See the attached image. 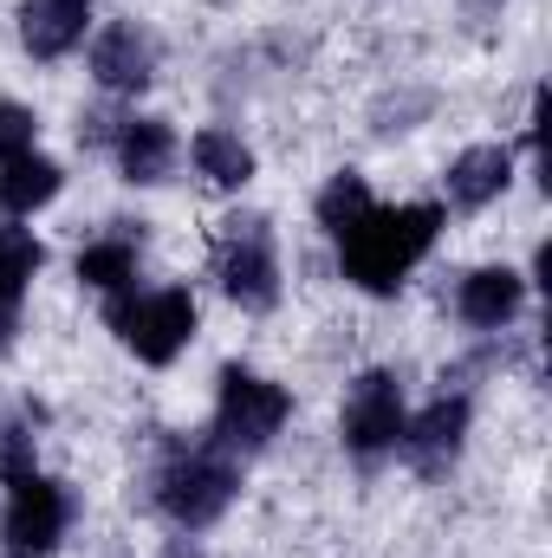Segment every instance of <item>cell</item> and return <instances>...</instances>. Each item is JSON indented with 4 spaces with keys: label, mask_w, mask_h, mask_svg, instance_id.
<instances>
[{
    "label": "cell",
    "mask_w": 552,
    "mask_h": 558,
    "mask_svg": "<svg viewBox=\"0 0 552 558\" xmlns=\"http://www.w3.org/2000/svg\"><path fill=\"white\" fill-rule=\"evenodd\" d=\"M435 234H442V202H404V208H364L345 234H332L338 241V267L351 286H364V292H397L404 279L422 267V254L435 247Z\"/></svg>",
    "instance_id": "6da1fadb"
},
{
    "label": "cell",
    "mask_w": 552,
    "mask_h": 558,
    "mask_svg": "<svg viewBox=\"0 0 552 558\" xmlns=\"http://www.w3.org/2000/svg\"><path fill=\"white\" fill-rule=\"evenodd\" d=\"M241 494V454H228L215 435L176 448L156 474V507L182 526V533H208Z\"/></svg>",
    "instance_id": "7a4b0ae2"
},
{
    "label": "cell",
    "mask_w": 552,
    "mask_h": 558,
    "mask_svg": "<svg viewBox=\"0 0 552 558\" xmlns=\"http://www.w3.org/2000/svg\"><path fill=\"white\" fill-rule=\"evenodd\" d=\"M105 318H111L118 344L137 364H176L182 344L195 338V299H189V286H149V292L131 286V292H111Z\"/></svg>",
    "instance_id": "3957f363"
},
{
    "label": "cell",
    "mask_w": 552,
    "mask_h": 558,
    "mask_svg": "<svg viewBox=\"0 0 552 558\" xmlns=\"http://www.w3.org/2000/svg\"><path fill=\"white\" fill-rule=\"evenodd\" d=\"M72 487L26 468L7 481V507H0V558H52L65 526H72Z\"/></svg>",
    "instance_id": "277c9868"
},
{
    "label": "cell",
    "mask_w": 552,
    "mask_h": 558,
    "mask_svg": "<svg viewBox=\"0 0 552 558\" xmlns=\"http://www.w3.org/2000/svg\"><path fill=\"white\" fill-rule=\"evenodd\" d=\"M292 416V397L279 390L274 377H254L241 364L221 371V390H215V441L228 454H261Z\"/></svg>",
    "instance_id": "5b68a950"
},
{
    "label": "cell",
    "mask_w": 552,
    "mask_h": 558,
    "mask_svg": "<svg viewBox=\"0 0 552 558\" xmlns=\"http://www.w3.org/2000/svg\"><path fill=\"white\" fill-rule=\"evenodd\" d=\"M215 274H221V292H228L241 312H274L279 305V247H274L267 215H235V221H221Z\"/></svg>",
    "instance_id": "8992f818"
},
{
    "label": "cell",
    "mask_w": 552,
    "mask_h": 558,
    "mask_svg": "<svg viewBox=\"0 0 552 558\" xmlns=\"http://www.w3.org/2000/svg\"><path fill=\"white\" fill-rule=\"evenodd\" d=\"M404 384L391 377V371H364L351 390H345V410H338V435H345V448L358 454V461H377V454H391L397 441H404Z\"/></svg>",
    "instance_id": "52a82bcc"
},
{
    "label": "cell",
    "mask_w": 552,
    "mask_h": 558,
    "mask_svg": "<svg viewBox=\"0 0 552 558\" xmlns=\"http://www.w3.org/2000/svg\"><path fill=\"white\" fill-rule=\"evenodd\" d=\"M156 59H163V46H156V33L137 26V20H111L92 39V78L105 92H118V98H137L143 85L156 78Z\"/></svg>",
    "instance_id": "ba28073f"
},
{
    "label": "cell",
    "mask_w": 552,
    "mask_h": 558,
    "mask_svg": "<svg viewBox=\"0 0 552 558\" xmlns=\"http://www.w3.org/2000/svg\"><path fill=\"white\" fill-rule=\"evenodd\" d=\"M468 416H475V410H468V397H461V390H455V397L442 390V397H435V403H429L422 416L404 422V441H397V448L410 454V468H416V474H442V468H448V461L461 454Z\"/></svg>",
    "instance_id": "9c48e42d"
},
{
    "label": "cell",
    "mask_w": 552,
    "mask_h": 558,
    "mask_svg": "<svg viewBox=\"0 0 552 558\" xmlns=\"http://www.w3.org/2000/svg\"><path fill=\"white\" fill-rule=\"evenodd\" d=\"M520 305H527V279L514 267H475L455 286V318L468 331H501V325L520 318Z\"/></svg>",
    "instance_id": "30bf717a"
},
{
    "label": "cell",
    "mask_w": 552,
    "mask_h": 558,
    "mask_svg": "<svg viewBox=\"0 0 552 558\" xmlns=\"http://www.w3.org/2000/svg\"><path fill=\"white\" fill-rule=\"evenodd\" d=\"M507 182H514L507 143H475V149H461V156L448 162V175H442L448 208H461V215H475V208H488L494 195H507Z\"/></svg>",
    "instance_id": "8fae6325"
},
{
    "label": "cell",
    "mask_w": 552,
    "mask_h": 558,
    "mask_svg": "<svg viewBox=\"0 0 552 558\" xmlns=\"http://www.w3.org/2000/svg\"><path fill=\"white\" fill-rule=\"evenodd\" d=\"M118 169H124V182H137V189H156V182H169V169H176V156H182V143L176 131L163 124V118H124L118 124Z\"/></svg>",
    "instance_id": "7c38bea8"
},
{
    "label": "cell",
    "mask_w": 552,
    "mask_h": 558,
    "mask_svg": "<svg viewBox=\"0 0 552 558\" xmlns=\"http://www.w3.org/2000/svg\"><path fill=\"white\" fill-rule=\"evenodd\" d=\"M92 26V0H20V46L33 59H65Z\"/></svg>",
    "instance_id": "4fadbf2b"
},
{
    "label": "cell",
    "mask_w": 552,
    "mask_h": 558,
    "mask_svg": "<svg viewBox=\"0 0 552 558\" xmlns=\"http://www.w3.org/2000/svg\"><path fill=\"white\" fill-rule=\"evenodd\" d=\"M39 267H46V247L33 241V228H0V357L13 351L20 305H26V286Z\"/></svg>",
    "instance_id": "5bb4252c"
},
{
    "label": "cell",
    "mask_w": 552,
    "mask_h": 558,
    "mask_svg": "<svg viewBox=\"0 0 552 558\" xmlns=\"http://www.w3.org/2000/svg\"><path fill=\"white\" fill-rule=\"evenodd\" d=\"M59 189H65V169H59L52 156H39V149H26V156L0 162V208H7L13 221L39 215V208H46Z\"/></svg>",
    "instance_id": "9a60e30c"
},
{
    "label": "cell",
    "mask_w": 552,
    "mask_h": 558,
    "mask_svg": "<svg viewBox=\"0 0 552 558\" xmlns=\"http://www.w3.org/2000/svg\"><path fill=\"white\" fill-rule=\"evenodd\" d=\"M137 241L143 234H131V221H118L111 234L85 241V247H79V279L98 286L105 299H111V292H131V286H137Z\"/></svg>",
    "instance_id": "2e32d148"
},
{
    "label": "cell",
    "mask_w": 552,
    "mask_h": 558,
    "mask_svg": "<svg viewBox=\"0 0 552 558\" xmlns=\"http://www.w3.org/2000/svg\"><path fill=\"white\" fill-rule=\"evenodd\" d=\"M189 156H195V169H202L215 189H248V182H254V149L241 143V131H228V124L195 131Z\"/></svg>",
    "instance_id": "e0dca14e"
},
{
    "label": "cell",
    "mask_w": 552,
    "mask_h": 558,
    "mask_svg": "<svg viewBox=\"0 0 552 558\" xmlns=\"http://www.w3.org/2000/svg\"><path fill=\"white\" fill-rule=\"evenodd\" d=\"M364 208H371V189H364V175H358V169H338V175L319 189V202H312V215H319V228H325V234H345Z\"/></svg>",
    "instance_id": "ac0fdd59"
},
{
    "label": "cell",
    "mask_w": 552,
    "mask_h": 558,
    "mask_svg": "<svg viewBox=\"0 0 552 558\" xmlns=\"http://www.w3.org/2000/svg\"><path fill=\"white\" fill-rule=\"evenodd\" d=\"M39 143V118L26 111V105H13V98H0V162H13V156H26Z\"/></svg>",
    "instance_id": "d6986e66"
},
{
    "label": "cell",
    "mask_w": 552,
    "mask_h": 558,
    "mask_svg": "<svg viewBox=\"0 0 552 558\" xmlns=\"http://www.w3.org/2000/svg\"><path fill=\"white\" fill-rule=\"evenodd\" d=\"M26 468H33V428L26 422H7L0 428V481H13Z\"/></svg>",
    "instance_id": "ffe728a7"
},
{
    "label": "cell",
    "mask_w": 552,
    "mask_h": 558,
    "mask_svg": "<svg viewBox=\"0 0 552 558\" xmlns=\"http://www.w3.org/2000/svg\"><path fill=\"white\" fill-rule=\"evenodd\" d=\"M169 558H195V546H189V539H176V546H169Z\"/></svg>",
    "instance_id": "44dd1931"
}]
</instances>
